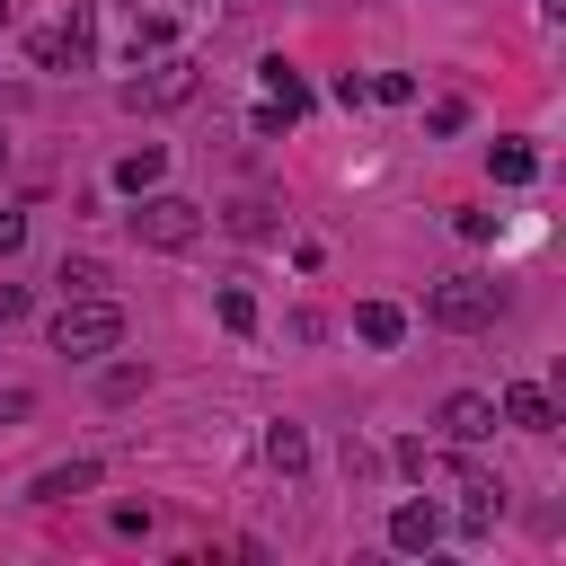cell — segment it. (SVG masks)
<instances>
[{
	"label": "cell",
	"instance_id": "obj_1",
	"mask_svg": "<svg viewBox=\"0 0 566 566\" xmlns=\"http://www.w3.org/2000/svg\"><path fill=\"white\" fill-rule=\"evenodd\" d=\"M44 336H53V354H71V363H97V354H115V345H124V310H115L106 292H88V301H62Z\"/></svg>",
	"mask_w": 566,
	"mask_h": 566
},
{
	"label": "cell",
	"instance_id": "obj_2",
	"mask_svg": "<svg viewBox=\"0 0 566 566\" xmlns=\"http://www.w3.org/2000/svg\"><path fill=\"white\" fill-rule=\"evenodd\" d=\"M495 310H504V292H495L486 274H442V283H433V301H424V318H433V327H451V336L495 327Z\"/></svg>",
	"mask_w": 566,
	"mask_h": 566
},
{
	"label": "cell",
	"instance_id": "obj_3",
	"mask_svg": "<svg viewBox=\"0 0 566 566\" xmlns=\"http://www.w3.org/2000/svg\"><path fill=\"white\" fill-rule=\"evenodd\" d=\"M133 239L142 248H195L203 239V203H186V195H142V212H133Z\"/></svg>",
	"mask_w": 566,
	"mask_h": 566
},
{
	"label": "cell",
	"instance_id": "obj_4",
	"mask_svg": "<svg viewBox=\"0 0 566 566\" xmlns=\"http://www.w3.org/2000/svg\"><path fill=\"white\" fill-rule=\"evenodd\" d=\"M195 97V62L186 53H142V71L124 80V106H177Z\"/></svg>",
	"mask_w": 566,
	"mask_h": 566
},
{
	"label": "cell",
	"instance_id": "obj_5",
	"mask_svg": "<svg viewBox=\"0 0 566 566\" xmlns=\"http://www.w3.org/2000/svg\"><path fill=\"white\" fill-rule=\"evenodd\" d=\"M433 424H442V442H460V451H469V442H486L504 416H495V398H486V389H451Z\"/></svg>",
	"mask_w": 566,
	"mask_h": 566
},
{
	"label": "cell",
	"instance_id": "obj_6",
	"mask_svg": "<svg viewBox=\"0 0 566 566\" xmlns=\"http://www.w3.org/2000/svg\"><path fill=\"white\" fill-rule=\"evenodd\" d=\"M88 53H97V18H88V9H71L62 27L35 35V62H53V71H62V62H88Z\"/></svg>",
	"mask_w": 566,
	"mask_h": 566
},
{
	"label": "cell",
	"instance_id": "obj_7",
	"mask_svg": "<svg viewBox=\"0 0 566 566\" xmlns=\"http://www.w3.org/2000/svg\"><path fill=\"white\" fill-rule=\"evenodd\" d=\"M495 416H504V424H522V433H548V424H557V398H548L539 380H513V389L495 398Z\"/></svg>",
	"mask_w": 566,
	"mask_h": 566
},
{
	"label": "cell",
	"instance_id": "obj_8",
	"mask_svg": "<svg viewBox=\"0 0 566 566\" xmlns=\"http://www.w3.org/2000/svg\"><path fill=\"white\" fill-rule=\"evenodd\" d=\"M88 486H97V460H62V469L27 478V504H71V495H88Z\"/></svg>",
	"mask_w": 566,
	"mask_h": 566
},
{
	"label": "cell",
	"instance_id": "obj_9",
	"mask_svg": "<svg viewBox=\"0 0 566 566\" xmlns=\"http://www.w3.org/2000/svg\"><path fill=\"white\" fill-rule=\"evenodd\" d=\"M433 539H442V513L433 504H398L389 513V548H433Z\"/></svg>",
	"mask_w": 566,
	"mask_h": 566
},
{
	"label": "cell",
	"instance_id": "obj_10",
	"mask_svg": "<svg viewBox=\"0 0 566 566\" xmlns=\"http://www.w3.org/2000/svg\"><path fill=\"white\" fill-rule=\"evenodd\" d=\"M159 168H168V150H159V142H142V150H124V159H115V186H124V195H150V186H159Z\"/></svg>",
	"mask_w": 566,
	"mask_h": 566
},
{
	"label": "cell",
	"instance_id": "obj_11",
	"mask_svg": "<svg viewBox=\"0 0 566 566\" xmlns=\"http://www.w3.org/2000/svg\"><path fill=\"white\" fill-rule=\"evenodd\" d=\"M354 336H363V345H398V336H407V310H398V301H363V310H354Z\"/></svg>",
	"mask_w": 566,
	"mask_h": 566
},
{
	"label": "cell",
	"instance_id": "obj_12",
	"mask_svg": "<svg viewBox=\"0 0 566 566\" xmlns=\"http://www.w3.org/2000/svg\"><path fill=\"white\" fill-rule=\"evenodd\" d=\"M265 106H274L283 124H292V115L310 106V88H301V71H292V62H265Z\"/></svg>",
	"mask_w": 566,
	"mask_h": 566
},
{
	"label": "cell",
	"instance_id": "obj_13",
	"mask_svg": "<svg viewBox=\"0 0 566 566\" xmlns=\"http://www.w3.org/2000/svg\"><path fill=\"white\" fill-rule=\"evenodd\" d=\"M486 168H495L504 186H531V177H539V150H531V142H495V150H486Z\"/></svg>",
	"mask_w": 566,
	"mask_h": 566
},
{
	"label": "cell",
	"instance_id": "obj_14",
	"mask_svg": "<svg viewBox=\"0 0 566 566\" xmlns=\"http://www.w3.org/2000/svg\"><path fill=\"white\" fill-rule=\"evenodd\" d=\"M212 310H221V327H230V336H256V292H248V283H221V292H212Z\"/></svg>",
	"mask_w": 566,
	"mask_h": 566
},
{
	"label": "cell",
	"instance_id": "obj_15",
	"mask_svg": "<svg viewBox=\"0 0 566 566\" xmlns=\"http://www.w3.org/2000/svg\"><path fill=\"white\" fill-rule=\"evenodd\" d=\"M53 283H62V301H88V292H106V265H97V256H62Z\"/></svg>",
	"mask_w": 566,
	"mask_h": 566
},
{
	"label": "cell",
	"instance_id": "obj_16",
	"mask_svg": "<svg viewBox=\"0 0 566 566\" xmlns=\"http://www.w3.org/2000/svg\"><path fill=\"white\" fill-rule=\"evenodd\" d=\"M265 460L292 478V469H310V442H301V424H265Z\"/></svg>",
	"mask_w": 566,
	"mask_h": 566
},
{
	"label": "cell",
	"instance_id": "obj_17",
	"mask_svg": "<svg viewBox=\"0 0 566 566\" xmlns=\"http://www.w3.org/2000/svg\"><path fill=\"white\" fill-rule=\"evenodd\" d=\"M230 230H239V239H265V230H274V203H256V195L230 203Z\"/></svg>",
	"mask_w": 566,
	"mask_h": 566
},
{
	"label": "cell",
	"instance_id": "obj_18",
	"mask_svg": "<svg viewBox=\"0 0 566 566\" xmlns=\"http://www.w3.org/2000/svg\"><path fill=\"white\" fill-rule=\"evenodd\" d=\"M363 97H380V106H407V97H416V80H407V71H380V80H363Z\"/></svg>",
	"mask_w": 566,
	"mask_h": 566
},
{
	"label": "cell",
	"instance_id": "obj_19",
	"mask_svg": "<svg viewBox=\"0 0 566 566\" xmlns=\"http://www.w3.org/2000/svg\"><path fill=\"white\" fill-rule=\"evenodd\" d=\"M142 389H150L142 363H115V371H106V398H142Z\"/></svg>",
	"mask_w": 566,
	"mask_h": 566
},
{
	"label": "cell",
	"instance_id": "obj_20",
	"mask_svg": "<svg viewBox=\"0 0 566 566\" xmlns=\"http://www.w3.org/2000/svg\"><path fill=\"white\" fill-rule=\"evenodd\" d=\"M27 416H35V389H0V433L27 424Z\"/></svg>",
	"mask_w": 566,
	"mask_h": 566
},
{
	"label": "cell",
	"instance_id": "obj_21",
	"mask_svg": "<svg viewBox=\"0 0 566 566\" xmlns=\"http://www.w3.org/2000/svg\"><path fill=\"white\" fill-rule=\"evenodd\" d=\"M18 248H27V212H0V265H9Z\"/></svg>",
	"mask_w": 566,
	"mask_h": 566
},
{
	"label": "cell",
	"instance_id": "obj_22",
	"mask_svg": "<svg viewBox=\"0 0 566 566\" xmlns=\"http://www.w3.org/2000/svg\"><path fill=\"white\" fill-rule=\"evenodd\" d=\"M9 318H27V292H18V283H0V327H9Z\"/></svg>",
	"mask_w": 566,
	"mask_h": 566
},
{
	"label": "cell",
	"instance_id": "obj_23",
	"mask_svg": "<svg viewBox=\"0 0 566 566\" xmlns=\"http://www.w3.org/2000/svg\"><path fill=\"white\" fill-rule=\"evenodd\" d=\"M0 168H9V142H0Z\"/></svg>",
	"mask_w": 566,
	"mask_h": 566
},
{
	"label": "cell",
	"instance_id": "obj_24",
	"mask_svg": "<svg viewBox=\"0 0 566 566\" xmlns=\"http://www.w3.org/2000/svg\"><path fill=\"white\" fill-rule=\"evenodd\" d=\"M0 18H9V0H0Z\"/></svg>",
	"mask_w": 566,
	"mask_h": 566
}]
</instances>
